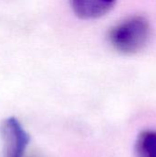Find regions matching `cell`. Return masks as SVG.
Instances as JSON below:
<instances>
[{"label":"cell","mask_w":156,"mask_h":157,"mask_svg":"<svg viewBox=\"0 0 156 157\" xmlns=\"http://www.w3.org/2000/svg\"><path fill=\"white\" fill-rule=\"evenodd\" d=\"M135 157H156V131L145 130L139 133L134 144Z\"/></svg>","instance_id":"4"},{"label":"cell","mask_w":156,"mask_h":157,"mask_svg":"<svg viewBox=\"0 0 156 157\" xmlns=\"http://www.w3.org/2000/svg\"><path fill=\"white\" fill-rule=\"evenodd\" d=\"M0 132L4 141V157H24L29 136L16 118L2 121Z\"/></svg>","instance_id":"2"},{"label":"cell","mask_w":156,"mask_h":157,"mask_svg":"<svg viewBox=\"0 0 156 157\" xmlns=\"http://www.w3.org/2000/svg\"><path fill=\"white\" fill-rule=\"evenodd\" d=\"M117 0H70L72 10L82 19H95L108 14Z\"/></svg>","instance_id":"3"},{"label":"cell","mask_w":156,"mask_h":157,"mask_svg":"<svg viewBox=\"0 0 156 157\" xmlns=\"http://www.w3.org/2000/svg\"><path fill=\"white\" fill-rule=\"evenodd\" d=\"M152 28L143 16H132L112 27L108 32V40L119 52L132 55L144 49L150 40Z\"/></svg>","instance_id":"1"}]
</instances>
